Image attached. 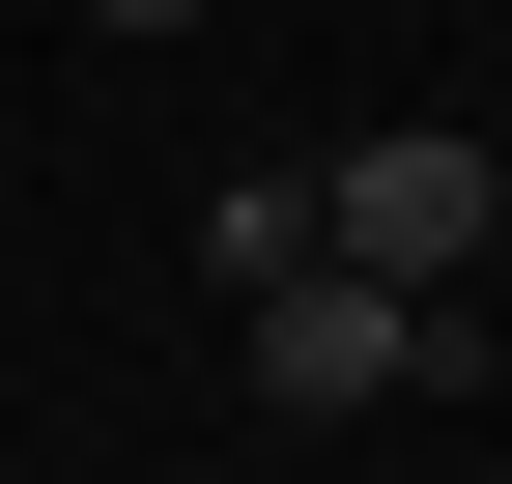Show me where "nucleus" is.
I'll return each instance as SVG.
<instances>
[{
  "label": "nucleus",
  "instance_id": "nucleus-1",
  "mask_svg": "<svg viewBox=\"0 0 512 484\" xmlns=\"http://www.w3.org/2000/svg\"><path fill=\"white\" fill-rule=\"evenodd\" d=\"M256 428H370V399H456L484 371V314H456V285H342V257H313V285H256Z\"/></svg>",
  "mask_w": 512,
  "mask_h": 484
},
{
  "label": "nucleus",
  "instance_id": "nucleus-2",
  "mask_svg": "<svg viewBox=\"0 0 512 484\" xmlns=\"http://www.w3.org/2000/svg\"><path fill=\"white\" fill-rule=\"evenodd\" d=\"M484 228H512V143H484V114H370V143H313V257H342V285H456Z\"/></svg>",
  "mask_w": 512,
  "mask_h": 484
},
{
  "label": "nucleus",
  "instance_id": "nucleus-3",
  "mask_svg": "<svg viewBox=\"0 0 512 484\" xmlns=\"http://www.w3.org/2000/svg\"><path fill=\"white\" fill-rule=\"evenodd\" d=\"M200 285H228V314H256V285H313V171H228V200H200Z\"/></svg>",
  "mask_w": 512,
  "mask_h": 484
},
{
  "label": "nucleus",
  "instance_id": "nucleus-4",
  "mask_svg": "<svg viewBox=\"0 0 512 484\" xmlns=\"http://www.w3.org/2000/svg\"><path fill=\"white\" fill-rule=\"evenodd\" d=\"M86 29H228V0H86Z\"/></svg>",
  "mask_w": 512,
  "mask_h": 484
},
{
  "label": "nucleus",
  "instance_id": "nucleus-5",
  "mask_svg": "<svg viewBox=\"0 0 512 484\" xmlns=\"http://www.w3.org/2000/svg\"><path fill=\"white\" fill-rule=\"evenodd\" d=\"M171 484H285V456H171Z\"/></svg>",
  "mask_w": 512,
  "mask_h": 484
}]
</instances>
